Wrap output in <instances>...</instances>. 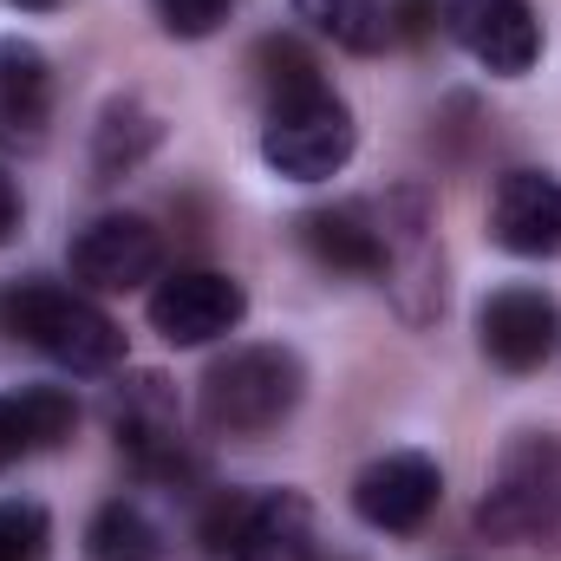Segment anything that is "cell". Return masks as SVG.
Returning a JSON list of instances; mask_svg holds the SVG:
<instances>
[{"label":"cell","mask_w":561,"mask_h":561,"mask_svg":"<svg viewBox=\"0 0 561 561\" xmlns=\"http://www.w3.org/2000/svg\"><path fill=\"white\" fill-rule=\"evenodd\" d=\"M170 556V542H163V529L144 516L138 503H105L99 516H92V529H85V561H163Z\"/></svg>","instance_id":"cell-17"},{"label":"cell","mask_w":561,"mask_h":561,"mask_svg":"<svg viewBox=\"0 0 561 561\" xmlns=\"http://www.w3.org/2000/svg\"><path fill=\"white\" fill-rule=\"evenodd\" d=\"M53 118V66L33 39H0V144H33L46 138Z\"/></svg>","instance_id":"cell-14"},{"label":"cell","mask_w":561,"mask_h":561,"mask_svg":"<svg viewBox=\"0 0 561 561\" xmlns=\"http://www.w3.org/2000/svg\"><path fill=\"white\" fill-rule=\"evenodd\" d=\"M46 542H53V523L39 503L26 496L0 503V561H46Z\"/></svg>","instance_id":"cell-20"},{"label":"cell","mask_w":561,"mask_h":561,"mask_svg":"<svg viewBox=\"0 0 561 561\" xmlns=\"http://www.w3.org/2000/svg\"><path fill=\"white\" fill-rule=\"evenodd\" d=\"M13 7H33V13H46V7H59V0H13Z\"/></svg>","instance_id":"cell-25"},{"label":"cell","mask_w":561,"mask_h":561,"mask_svg":"<svg viewBox=\"0 0 561 561\" xmlns=\"http://www.w3.org/2000/svg\"><path fill=\"white\" fill-rule=\"evenodd\" d=\"M359 144L353 125V105L333 92V85H300V92H280L268 99V118H262V163L287 176V183H327L333 170H346Z\"/></svg>","instance_id":"cell-4"},{"label":"cell","mask_w":561,"mask_h":561,"mask_svg":"<svg viewBox=\"0 0 561 561\" xmlns=\"http://www.w3.org/2000/svg\"><path fill=\"white\" fill-rule=\"evenodd\" d=\"M163 138V125H157V112L144 105V99H112L105 112H99V138H92V163H99V176L112 183V176H125L131 163H144L150 150Z\"/></svg>","instance_id":"cell-16"},{"label":"cell","mask_w":561,"mask_h":561,"mask_svg":"<svg viewBox=\"0 0 561 561\" xmlns=\"http://www.w3.org/2000/svg\"><path fill=\"white\" fill-rule=\"evenodd\" d=\"M477 346L503 373H536L561 346V307L542 287H496L477 307Z\"/></svg>","instance_id":"cell-11"},{"label":"cell","mask_w":561,"mask_h":561,"mask_svg":"<svg viewBox=\"0 0 561 561\" xmlns=\"http://www.w3.org/2000/svg\"><path fill=\"white\" fill-rule=\"evenodd\" d=\"M0 333L26 340L33 353H46L66 373H105V366L125 359L118 320L99 300H85V294H72L59 280H13V287H0Z\"/></svg>","instance_id":"cell-1"},{"label":"cell","mask_w":561,"mask_h":561,"mask_svg":"<svg viewBox=\"0 0 561 561\" xmlns=\"http://www.w3.org/2000/svg\"><path fill=\"white\" fill-rule=\"evenodd\" d=\"M203 542L216 561H320L313 503L300 490L268 496H222L203 516Z\"/></svg>","instance_id":"cell-6"},{"label":"cell","mask_w":561,"mask_h":561,"mask_svg":"<svg viewBox=\"0 0 561 561\" xmlns=\"http://www.w3.org/2000/svg\"><path fill=\"white\" fill-rule=\"evenodd\" d=\"M255 79H262V92H268V99L300 92V85H320L313 59H307L294 39H262V46H255Z\"/></svg>","instance_id":"cell-21"},{"label":"cell","mask_w":561,"mask_h":561,"mask_svg":"<svg viewBox=\"0 0 561 561\" xmlns=\"http://www.w3.org/2000/svg\"><path fill=\"white\" fill-rule=\"evenodd\" d=\"M490 242L510 249V255H523V262L561 255V176H549V170H510V176H496Z\"/></svg>","instance_id":"cell-13"},{"label":"cell","mask_w":561,"mask_h":561,"mask_svg":"<svg viewBox=\"0 0 561 561\" xmlns=\"http://www.w3.org/2000/svg\"><path fill=\"white\" fill-rule=\"evenodd\" d=\"M13 457H26V444H20V431H13V412H7V399H0V470H7Z\"/></svg>","instance_id":"cell-24"},{"label":"cell","mask_w":561,"mask_h":561,"mask_svg":"<svg viewBox=\"0 0 561 561\" xmlns=\"http://www.w3.org/2000/svg\"><path fill=\"white\" fill-rule=\"evenodd\" d=\"M444 26L477 66L503 79H523L542 59V20L529 0H444Z\"/></svg>","instance_id":"cell-10"},{"label":"cell","mask_w":561,"mask_h":561,"mask_svg":"<svg viewBox=\"0 0 561 561\" xmlns=\"http://www.w3.org/2000/svg\"><path fill=\"white\" fill-rule=\"evenodd\" d=\"M437 496H444V470H437V457H424V450H386V457H373V463L353 477V510H359V523H366V529H386V536L424 529V516L437 510Z\"/></svg>","instance_id":"cell-9"},{"label":"cell","mask_w":561,"mask_h":561,"mask_svg":"<svg viewBox=\"0 0 561 561\" xmlns=\"http://www.w3.org/2000/svg\"><path fill=\"white\" fill-rule=\"evenodd\" d=\"M7 412H13V431L26 450H53L79 424V405L66 386H20V392H7Z\"/></svg>","instance_id":"cell-19"},{"label":"cell","mask_w":561,"mask_h":561,"mask_svg":"<svg viewBox=\"0 0 561 561\" xmlns=\"http://www.w3.org/2000/svg\"><path fill=\"white\" fill-rule=\"evenodd\" d=\"M105 419H112L118 450L138 463L144 477L176 483V477H190V470H196V457H190V444H183V424H176L170 379H157V373H131V379H118V392H112Z\"/></svg>","instance_id":"cell-7"},{"label":"cell","mask_w":561,"mask_h":561,"mask_svg":"<svg viewBox=\"0 0 561 561\" xmlns=\"http://www.w3.org/2000/svg\"><path fill=\"white\" fill-rule=\"evenodd\" d=\"M163 268V236L144 216H99L72 236V275L99 294H125L144 287Z\"/></svg>","instance_id":"cell-12"},{"label":"cell","mask_w":561,"mask_h":561,"mask_svg":"<svg viewBox=\"0 0 561 561\" xmlns=\"http://www.w3.org/2000/svg\"><path fill=\"white\" fill-rule=\"evenodd\" d=\"M144 313H150V327L170 346H209V340L242 327L249 294H242V280L222 275V268H176V275H163L150 287Z\"/></svg>","instance_id":"cell-8"},{"label":"cell","mask_w":561,"mask_h":561,"mask_svg":"<svg viewBox=\"0 0 561 561\" xmlns=\"http://www.w3.org/2000/svg\"><path fill=\"white\" fill-rule=\"evenodd\" d=\"M13 236H20V183L0 170V249H7Z\"/></svg>","instance_id":"cell-23"},{"label":"cell","mask_w":561,"mask_h":561,"mask_svg":"<svg viewBox=\"0 0 561 561\" xmlns=\"http://www.w3.org/2000/svg\"><path fill=\"white\" fill-rule=\"evenodd\" d=\"M307 399V366L294 346H236L203 373V424L216 437H268Z\"/></svg>","instance_id":"cell-3"},{"label":"cell","mask_w":561,"mask_h":561,"mask_svg":"<svg viewBox=\"0 0 561 561\" xmlns=\"http://www.w3.org/2000/svg\"><path fill=\"white\" fill-rule=\"evenodd\" d=\"M379 216V287L399 300V313L424 327L444 313V262H437V229H431V196L419 183H399L373 196Z\"/></svg>","instance_id":"cell-5"},{"label":"cell","mask_w":561,"mask_h":561,"mask_svg":"<svg viewBox=\"0 0 561 561\" xmlns=\"http://www.w3.org/2000/svg\"><path fill=\"white\" fill-rule=\"evenodd\" d=\"M300 249L333 268V275L379 280V216L373 203H333V209H307L300 216Z\"/></svg>","instance_id":"cell-15"},{"label":"cell","mask_w":561,"mask_h":561,"mask_svg":"<svg viewBox=\"0 0 561 561\" xmlns=\"http://www.w3.org/2000/svg\"><path fill=\"white\" fill-rule=\"evenodd\" d=\"M477 529L510 549H542L561 556V437L556 431H523L477 503Z\"/></svg>","instance_id":"cell-2"},{"label":"cell","mask_w":561,"mask_h":561,"mask_svg":"<svg viewBox=\"0 0 561 561\" xmlns=\"http://www.w3.org/2000/svg\"><path fill=\"white\" fill-rule=\"evenodd\" d=\"M294 13L346 53H379L392 39V13L379 0H294Z\"/></svg>","instance_id":"cell-18"},{"label":"cell","mask_w":561,"mask_h":561,"mask_svg":"<svg viewBox=\"0 0 561 561\" xmlns=\"http://www.w3.org/2000/svg\"><path fill=\"white\" fill-rule=\"evenodd\" d=\"M150 7H157V26L176 39H209L229 20V0H150Z\"/></svg>","instance_id":"cell-22"}]
</instances>
